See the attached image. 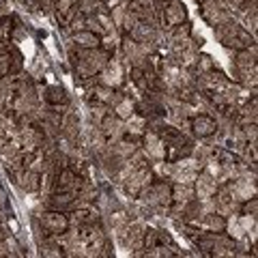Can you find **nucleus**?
<instances>
[{
    "label": "nucleus",
    "mask_w": 258,
    "mask_h": 258,
    "mask_svg": "<svg viewBox=\"0 0 258 258\" xmlns=\"http://www.w3.org/2000/svg\"><path fill=\"white\" fill-rule=\"evenodd\" d=\"M215 37L224 47H232V50H245V47L254 45V35L245 26H241L237 22H224L220 26H215Z\"/></svg>",
    "instance_id": "nucleus-1"
},
{
    "label": "nucleus",
    "mask_w": 258,
    "mask_h": 258,
    "mask_svg": "<svg viewBox=\"0 0 258 258\" xmlns=\"http://www.w3.org/2000/svg\"><path fill=\"white\" fill-rule=\"evenodd\" d=\"M140 203L144 207H151L155 209V211H166L168 207L172 203V187L168 183H149L144 189H140Z\"/></svg>",
    "instance_id": "nucleus-2"
},
{
    "label": "nucleus",
    "mask_w": 258,
    "mask_h": 258,
    "mask_svg": "<svg viewBox=\"0 0 258 258\" xmlns=\"http://www.w3.org/2000/svg\"><path fill=\"white\" fill-rule=\"evenodd\" d=\"M106 62H108V54L103 50H99V47H86V50L80 47V52H78V71H80V76L91 78L95 74H99Z\"/></svg>",
    "instance_id": "nucleus-3"
},
{
    "label": "nucleus",
    "mask_w": 258,
    "mask_h": 258,
    "mask_svg": "<svg viewBox=\"0 0 258 258\" xmlns=\"http://www.w3.org/2000/svg\"><path fill=\"white\" fill-rule=\"evenodd\" d=\"M256 56H258V50L256 45H249L245 50H239L237 58H235V67H237V74L241 78L243 86H256Z\"/></svg>",
    "instance_id": "nucleus-4"
},
{
    "label": "nucleus",
    "mask_w": 258,
    "mask_h": 258,
    "mask_svg": "<svg viewBox=\"0 0 258 258\" xmlns=\"http://www.w3.org/2000/svg\"><path fill=\"white\" fill-rule=\"evenodd\" d=\"M203 18L209 26H220V24L232 20V11L226 0H205L203 3Z\"/></svg>",
    "instance_id": "nucleus-5"
},
{
    "label": "nucleus",
    "mask_w": 258,
    "mask_h": 258,
    "mask_svg": "<svg viewBox=\"0 0 258 258\" xmlns=\"http://www.w3.org/2000/svg\"><path fill=\"white\" fill-rule=\"evenodd\" d=\"M198 243L203 249H211V254L215 256H232L235 254V239L224 237L222 232H209V235L200 237Z\"/></svg>",
    "instance_id": "nucleus-6"
},
{
    "label": "nucleus",
    "mask_w": 258,
    "mask_h": 258,
    "mask_svg": "<svg viewBox=\"0 0 258 258\" xmlns=\"http://www.w3.org/2000/svg\"><path fill=\"white\" fill-rule=\"evenodd\" d=\"M39 224H41V228L45 232L60 237L62 232L69 228V217L64 215L62 211H56V209H52V211H45L41 217H39Z\"/></svg>",
    "instance_id": "nucleus-7"
},
{
    "label": "nucleus",
    "mask_w": 258,
    "mask_h": 258,
    "mask_svg": "<svg viewBox=\"0 0 258 258\" xmlns=\"http://www.w3.org/2000/svg\"><path fill=\"white\" fill-rule=\"evenodd\" d=\"M153 181V172L149 170L147 166H140V168H134L132 174L125 179V189L129 196H138L140 189H144L147 185Z\"/></svg>",
    "instance_id": "nucleus-8"
},
{
    "label": "nucleus",
    "mask_w": 258,
    "mask_h": 258,
    "mask_svg": "<svg viewBox=\"0 0 258 258\" xmlns=\"http://www.w3.org/2000/svg\"><path fill=\"white\" fill-rule=\"evenodd\" d=\"M194 196H196L198 200H207L215 196L217 187H220V183H217V179L213 174H209L207 170H203L200 174H196V179H194Z\"/></svg>",
    "instance_id": "nucleus-9"
},
{
    "label": "nucleus",
    "mask_w": 258,
    "mask_h": 258,
    "mask_svg": "<svg viewBox=\"0 0 258 258\" xmlns=\"http://www.w3.org/2000/svg\"><path fill=\"white\" fill-rule=\"evenodd\" d=\"M213 200H215V211L220 213V215H224V217L235 215V213L239 211V200H237V198L230 194L228 185H226V187H222V189L217 187V191H215Z\"/></svg>",
    "instance_id": "nucleus-10"
},
{
    "label": "nucleus",
    "mask_w": 258,
    "mask_h": 258,
    "mask_svg": "<svg viewBox=\"0 0 258 258\" xmlns=\"http://www.w3.org/2000/svg\"><path fill=\"white\" fill-rule=\"evenodd\" d=\"M144 155L153 161H161L166 157V142L157 132H144Z\"/></svg>",
    "instance_id": "nucleus-11"
},
{
    "label": "nucleus",
    "mask_w": 258,
    "mask_h": 258,
    "mask_svg": "<svg viewBox=\"0 0 258 258\" xmlns=\"http://www.w3.org/2000/svg\"><path fill=\"white\" fill-rule=\"evenodd\" d=\"M123 54L125 60L134 69H147V50L140 43H136L134 39H125L123 41Z\"/></svg>",
    "instance_id": "nucleus-12"
},
{
    "label": "nucleus",
    "mask_w": 258,
    "mask_h": 258,
    "mask_svg": "<svg viewBox=\"0 0 258 258\" xmlns=\"http://www.w3.org/2000/svg\"><path fill=\"white\" fill-rule=\"evenodd\" d=\"M99 129L103 132V136H106L108 144H114L116 140L123 138L125 123H123V118H118L116 114H106V116H103V120L99 123Z\"/></svg>",
    "instance_id": "nucleus-13"
},
{
    "label": "nucleus",
    "mask_w": 258,
    "mask_h": 258,
    "mask_svg": "<svg viewBox=\"0 0 258 258\" xmlns=\"http://www.w3.org/2000/svg\"><path fill=\"white\" fill-rule=\"evenodd\" d=\"M228 189L239 203H245V200L256 196L254 176L252 179H249V176H237V179H232V183H228Z\"/></svg>",
    "instance_id": "nucleus-14"
},
{
    "label": "nucleus",
    "mask_w": 258,
    "mask_h": 258,
    "mask_svg": "<svg viewBox=\"0 0 258 258\" xmlns=\"http://www.w3.org/2000/svg\"><path fill=\"white\" fill-rule=\"evenodd\" d=\"M129 35H132V39H134L136 43H140L144 50H147V47H151V43H155L157 30H155V26H153V24L138 22L132 30H129Z\"/></svg>",
    "instance_id": "nucleus-15"
},
{
    "label": "nucleus",
    "mask_w": 258,
    "mask_h": 258,
    "mask_svg": "<svg viewBox=\"0 0 258 258\" xmlns=\"http://www.w3.org/2000/svg\"><path fill=\"white\" fill-rule=\"evenodd\" d=\"M230 82L226 80V76L224 74H220V71H205V74H200V86L203 88H207V91H211L213 95L215 93H220V91H224L226 86H228Z\"/></svg>",
    "instance_id": "nucleus-16"
},
{
    "label": "nucleus",
    "mask_w": 258,
    "mask_h": 258,
    "mask_svg": "<svg viewBox=\"0 0 258 258\" xmlns=\"http://www.w3.org/2000/svg\"><path fill=\"white\" fill-rule=\"evenodd\" d=\"M99 74H101V84H106V86L114 88L123 82V67H120L118 60H108Z\"/></svg>",
    "instance_id": "nucleus-17"
},
{
    "label": "nucleus",
    "mask_w": 258,
    "mask_h": 258,
    "mask_svg": "<svg viewBox=\"0 0 258 258\" xmlns=\"http://www.w3.org/2000/svg\"><path fill=\"white\" fill-rule=\"evenodd\" d=\"M164 18H166V24L168 26H179L187 20V11H185V5L179 3V0H170L166 3V9H164Z\"/></svg>",
    "instance_id": "nucleus-18"
},
{
    "label": "nucleus",
    "mask_w": 258,
    "mask_h": 258,
    "mask_svg": "<svg viewBox=\"0 0 258 258\" xmlns=\"http://www.w3.org/2000/svg\"><path fill=\"white\" fill-rule=\"evenodd\" d=\"M196 226H200V228H207L209 232H224L226 228V217L220 215V213H205L203 217H198L196 222H194Z\"/></svg>",
    "instance_id": "nucleus-19"
},
{
    "label": "nucleus",
    "mask_w": 258,
    "mask_h": 258,
    "mask_svg": "<svg viewBox=\"0 0 258 258\" xmlns=\"http://www.w3.org/2000/svg\"><path fill=\"white\" fill-rule=\"evenodd\" d=\"M136 18H138L140 22H147V24H153L155 26L157 24V15H155V9H153V5L149 3V0H134V5L129 7Z\"/></svg>",
    "instance_id": "nucleus-20"
},
{
    "label": "nucleus",
    "mask_w": 258,
    "mask_h": 258,
    "mask_svg": "<svg viewBox=\"0 0 258 258\" xmlns=\"http://www.w3.org/2000/svg\"><path fill=\"white\" fill-rule=\"evenodd\" d=\"M187 106L181 101H174V99H168V118L172 120L176 127H187Z\"/></svg>",
    "instance_id": "nucleus-21"
},
{
    "label": "nucleus",
    "mask_w": 258,
    "mask_h": 258,
    "mask_svg": "<svg viewBox=\"0 0 258 258\" xmlns=\"http://www.w3.org/2000/svg\"><path fill=\"white\" fill-rule=\"evenodd\" d=\"M191 127H194V134H196L198 138H209L211 134L217 132V123L211 116H205V114H200V116L194 118Z\"/></svg>",
    "instance_id": "nucleus-22"
},
{
    "label": "nucleus",
    "mask_w": 258,
    "mask_h": 258,
    "mask_svg": "<svg viewBox=\"0 0 258 258\" xmlns=\"http://www.w3.org/2000/svg\"><path fill=\"white\" fill-rule=\"evenodd\" d=\"M15 140H18L20 147H24L26 151H35L39 147V142H41V138H39V134H37V129L30 127V125L20 127V134H18V138H15Z\"/></svg>",
    "instance_id": "nucleus-23"
},
{
    "label": "nucleus",
    "mask_w": 258,
    "mask_h": 258,
    "mask_svg": "<svg viewBox=\"0 0 258 258\" xmlns=\"http://www.w3.org/2000/svg\"><path fill=\"white\" fill-rule=\"evenodd\" d=\"M15 179H18V185H20V189L24 191H37L39 187H41V183H39V172L35 170H20L18 174H15Z\"/></svg>",
    "instance_id": "nucleus-24"
},
{
    "label": "nucleus",
    "mask_w": 258,
    "mask_h": 258,
    "mask_svg": "<svg viewBox=\"0 0 258 258\" xmlns=\"http://www.w3.org/2000/svg\"><path fill=\"white\" fill-rule=\"evenodd\" d=\"M88 224H97V211H93L91 207H78L74 217H69V226H76V228H82Z\"/></svg>",
    "instance_id": "nucleus-25"
},
{
    "label": "nucleus",
    "mask_w": 258,
    "mask_h": 258,
    "mask_svg": "<svg viewBox=\"0 0 258 258\" xmlns=\"http://www.w3.org/2000/svg\"><path fill=\"white\" fill-rule=\"evenodd\" d=\"M60 129H62V134H64V138H67V140H78V136H80V120H78L76 112H67V114L62 116Z\"/></svg>",
    "instance_id": "nucleus-26"
},
{
    "label": "nucleus",
    "mask_w": 258,
    "mask_h": 258,
    "mask_svg": "<svg viewBox=\"0 0 258 258\" xmlns=\"http://www.w3.org/2000/svg\"><path fill=\"white\" fill-rule=\"evenodd\" d=\"M80 187V179L71 170H62L56 176V191H71L76 194Z\"/></svg>",
    "instance_id": "nucleus-27"
},
{
    "label": "nucleus",
    "mask_w": 258,
    "mask_h": 258,
    "mask_svg": "<svg viewBox=\"0 0 258 258\" xmlns=\"http://www.w3.org/2000/svg\"><path fill=\"white\" fill-rule=\"evenodd\" d=\"M71 41H74L78 47H82V50H86V47H99V37L95 35L93 30H78L71 35Z\"/></svg>",
    "instance_id": "nucleus-28"
},
{
    "label": "nucleus",
    "mask_w": 258,
    "mask_h": 258,
    "mask_svg": "<svg viewBox=\"0 0 258 258\" xmlns=\"http://www.w3.org/2000/svg\"><path fill=\"white\" fill-rule=\"evenodd\" d=\"M194 198H196V196H194V185L174 183V187H172V203L185 205V203H189V200H194Z\"/></svg>",
    "instance_id": "nucleus-29"
},
{
    "label": "nucleus",
    "mask_w": 258,
    "mask_h": 258,
    "mask_svg": "<svg viewBox=\"0 0 258 258\" xmlns=\"http://www.w3.org/2000/svg\"><path fill=\"white\" fill-rule=\"evenodd\" d=\"M39 249H41L43 256H62V247H60V241L56 235H52L50 239H41L39 241Z\"/></svg>",
    "instance_id": "nucleus-30"
},
{
    "label": "nucleus",
    "mask_w": 258,
    "mask_h": 258,
    "mask_svg": "<svg viewBox=\"0 0 258 258\" xmlns=\"http://www.w3.org/2000/svg\"><path fill=\"white\" fill-rule=\"evenodd\" d=\"M123 123H125V132H129V134L140 136V134L147 132V118H142L140 114H136V112L132 116H127Z\"/></svg>",
    "instance_id": "nucleus-31"
},
{
    "label": "nucleus",
    "mask_w": 258,
    "mask_h": 258,
    "mask_svg": "<svg viewBox=\"0 0 258 258\" xmlns=\"http://www.w3.org/2000/svg\"><path fill=\"white\" fill-rule=\"evenodd\" d=\"M224 230H228V235H230L232 239H235V241L245 239V237H247V235H245V230L241 228L237 213H235V215H228V220H226V228H224Z\"/></svg>",
    "instance_id": "nucleus-32"
},
{
    "label": "nucleus",
    "mask_w": 258,
    "mask_h": 258,
    "mask_svg": "<svg viewBox=\"0 0 258 258\" xmlns=\"http://www.w3.org/2000/svg\"><path fill=\"white\" fill-rule=\"evenodd\" d=\"M215 155V151H213V147L211 144H207V142H203V144H198L196 149H194V159L198 161L200 166H205L209 159H211Z\"/></svg>",
    "instance_id": "nucleus-33"
},
{
    "label": "nucleus",
    "mask_w": 258,
    "mask_h": 258,
    "mask_svg": "<svg viewBox=\"0 0 258 258\" xmlns=\"http://www.w3.org/2000/svg\"><path fill=\"white\" fill-rule=\"evenodd\" d=\"M114 114L118 116V118H127V116H132L134 114V101L132 99H127V97H120L118 99V103L114 106Z\"/></svg>",
    "instance_id": "nucleus-34"
},
{
    "label": "nucleus",
    "mask_w": 258,
    "mask_h": 258,
    "mask_svg": "<svg viewBox=\"0 0 258 258\" xmlns=\"http://www.w3.org/2000/svg\"><path fill=\"white\" fill-rule=\"evenodd\" d=\"M191 35V28L187 26V24H179V26H172L170 28V43L174 45V43H179V41H183V39H187Z\"/></svg>",
    "instance_id": "nucleus-35"
},
{
    "label": "nucleus",
    "mask_w": 258,
    "mask_h": 258,
    "mask_svg": "<svg viewBox=\"0 0 258 258\" xmlns=\"http://www.w3.org/2000/svg\"><path fill=\"white\" fill-rule=\"evenodd\" d=\"M11 74V50L5 43L0 45V78Z\"/></svg>",
    "instance_id": "nucleus-36"
},
{
    "label": "nucleus",
    "mask_w": 258,
    "mask_h": 258,
    "mask_svg": "<svg viewBox=\"0 0 258 258\" xmlns=\"http://www.w3.org/2000/svg\"><path fill=\"white\" fill-rule=\"evenodd\" d=\"M45 93H47L45 99L50 103H64V101H67V95H64V91L60 86H50Z\"/></svg>",
    "instance_id": "nucleus-37"
},
{
    "label": "nucleus",
    "mask_w": 258,
    "mask_h": 258,
    "mask_svg": "<svg viewBox=\"0 0 258 258\" xmlns=\"http://www.w3.org/2000/svg\"><path fill=\"white\" fill-rule=\"evenodd\" d=\"M69 28H71V32L84 30V28H86V13L78 11V13L71 15V20H69Z\"/></svg>",
    "instance_id": "nucleus-38"
},
{
    "label": "nucleus",
    "mask_w": 258,
    "mask_h": 258,
    "mask_svg": "<svg viewBox=\"0 0 258 258\" xmlns=\"http://www.w3.org/2000/svg\"><path fill=\"white\" fill-rule=\"evenodd\" d=\"M106 114H108V106H106V103H97V106H91V120H93L95 125H99Z\"/></svg>",
    "instance_id": "nucleus-39"
},
{
    "label": "nucleus",
    "mask_w": 258,
    "mask_h": 258,
    "mask_svg": "<svg viewBox=\"0 0 258 258\" xmlns=\"http://www.w3.org/2000/svg\"><path fill=\"white\" fill-rule=\"evenodd\" d=\"M138 22H140V20L136 18V13H134L132 9H127V11H125V15H123V22H120V28H125V30L129 32V30H132Z\"/></svg>",
    "instance_id": "nucleus-40"
},
{
    "label": "nucleus",
    "mask_w": 258,
    "mask_h": 258,
    "mask_svg": "<svg viewBox=\"0 0 258 258\" xmlns=\"http://www.w3.org/2000/svg\"><path fill=\"white\" fill-rule=\"evenodd\" d=\"M76 3H78V0H54V9L58 11L60 15H64V13L71 11V7H74Z\"/></svg>",
    "instance_id": "nucleus-41"
},
{
    "label": "nucleus",
    "mask_w": 258,
    "mask_h": 258,
    "mask_svg": "<svg viewBox=\"0 0 258 258\" xmlns=\"http://www.w3.org/2000/svg\"><path fill=\"white\" fill-rule=\"evenodd\" d=\"M9 129H11V123H9V118H7L3 112H0V140L7 138L9 136Z\"/></svg>",
    "instance_id": "nucleus-42"
},
{
    "label": "nucleus",
    "mask_w": 258,
    "mask_h": 258,
    "mask_svg": "<svg viewBox=\"0 0 258 258\" xmlns=\"http://www.w3.org/2000/svg\"><path fill=\"white\" fill-rule=\"evenodd\" d=\"M243 213H247V215H254V217H256V213H258V203H256V196H254V198H249V200H245Z\"/></svg>",
    "instance_id": "nucleus-43"
},
{
    "label": "nucleus",
    "mask_w": 258,
    "mask_h": 258,
    "mask_svg": "<svg viewBox=\"0 0 258 258\" xmlns=\"http://www.w3.org/2000/svg\"><path fill=\"white\" fill-rule=\"evenodd\" d=\"M125 7H116V9H112V22H114V26H120V22H123V15H125Z\"/></svg>",
    "instance_id": "nucleus-44"
},
{
    "label": "nucleus",
    "mask_w": 258,
    "mask_h": 258,
    "mask_svg": "<svg viewBox=\"0 0 258 258\" xmlns=\"http://www.w3.org/2000/svg\"><path fill=\"white\" fill-rule=\"evenodd\" d=\"M147 256H172V252H168V247H149Z\"/></svg>",
    "instance_id": "nucleus-45"
},
{
    "label": "nucleus",
    "mask_w": 258,
    "mask_h": 258,
    "mask_svg": "<svg viewBox=\"0 0 258 258\" xmlns=\"http://www.w3.org/2000/svg\"><path fill=\"white\" fill-rule=\"evenodd\" d=\"M159 3H161V5H166V3H170V0H159Z\"/></svg>",
    "instance_id": "nucleus-46"
},
{
    "label": "nucleus",
    "mask_w": 258,
    "mask_h": 258,
    "mask_svg": "<svg viewBox=\"0 0 258 258\" xmlns=\"http://www.w3.org/2000/svg\"><path fill=\"white\" fill-rule=\"evenodd\" d=\"M198 3H205V0H198Z\"/></svg>",
    "instance_id": "nucleus-47"
}]
</instances>
